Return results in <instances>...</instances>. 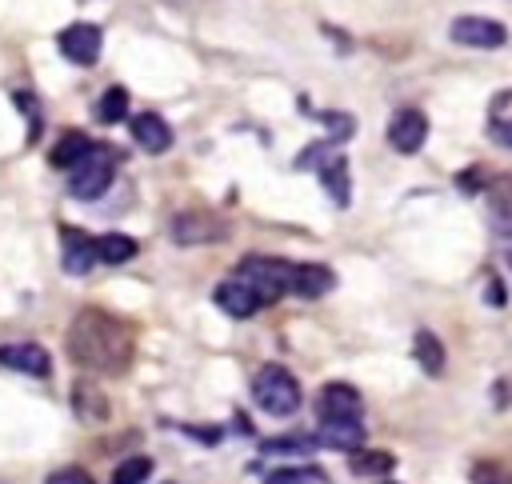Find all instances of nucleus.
Instances as JSON below:
<instances>
[{
	"instance_id": "f257e3e1",
	"label": "nucleus",
	"mask_w": 512,
	"mask_h": 484,
	"mask_svg": "<svg viewBox=\"0 0 512 484\" xmlns=\"http://www.w3.org/2000/svg\"><path fill=\"white\" fill-rule=\"evenodd\" d=\"M64 344H68V356L88 372L120 376L132 364V328L100 308L76 312V320L64 332Z\"/></svg>"
},
{
	"instance_id": "f03ea898",
	"label": "nucleus",
	"mask_w": 512,
	"mask_h": 484,
	"mask_svg": "<svg viewBox=\"0 0 512 484\" xmlns=\"http://www.w3.org/2000/svg\"><path fill=\"white\" fill-rule=\"evenodd\" d=\"M252 400L268 416H292L300 408V380L284 364H264L252 376Z\"/></svg>"
},
{
	"instance_id": "7ed1b4c3",
	"label": "nucleus",
	"mask_w": 512,
	"mask_h": 484,
	"mask_svg": "<svg viewBox=\"0 0 512 484\" xmlns=\"http://www.w3.org/2000/svg\"><path fill=\"white\" fill-rule=\"evenodd\" d=\"M292 268H296V264L276 260V256H244L240 268H236V276H244V280L264 296V304H272V300H280L284 292H292Z\"/></svg>"
},
{
	"instance_id": "20e7f679",
	"label": "nucleus",
	"mask_w": 512,
	"mask_h": 484,
	"mask_svg": "<svg viewBox=\"0 0 512 484\" xmlns=\"http://www.w3.org/2000/svg\"><path fill=\"white\" fill-rule=\"evenodd\" d=\"M112 176H116V156H112L108 148H96V144H92V152L72 168L68 192H72L76 200H96V196L108 192Z\"/></svg>"
},
{
	"instance_id": "39448f33",
	"label": "nucleus",
	"mask_w": 512,
	"mask_h": 484,
	"mask_svg": "<svg viewBox=\"0 0 512 484\" xmlns=\"http://www.w3.org/2000/svg\"><path fill=\"white\" fill-rule=\"evenodd\" d=\"M448 36L456 44H464V48H484V52L508 44V28L500 20H492V16H456Z\"/></svg>"
},
{
	"instance_id": "423d86ee",
	"label": "nucleus",
	"mask_w": 512,
	"mask_h": 484,
	"mask_svg": "<svg viewBox=\"0 0 512 484\" xmlns=\"http://www.w3.org/2000/svg\"><path fill=\"white\" fill-rule=\"evenodd\" d=\"M228 236V224L212 212H180L172 220V240L176 244H212V240H224Z\"/></svg>"
},
{
	"instance_id": "0eeeda50",
	"label": "nucleus",
	"mask_w": 512,
	"mask_h": 484,
	"mask_svg": "<svg viewBox=\"0 0 512 484\" xmlns=\"http://www.w3.org/2000/svg\"><path fill=\"white\" fill-rule=\"evenodd\" d=\"M364 424L356 412H320V440L328 448H340V452H356L364 448Z\"/></svg>"
},
{
	"instance_id": "6e6552de",
	"label": "nucleus",
	"mask_w": 512,
	"mask_h": 484,
	"mask_svg": "<svg viewBox=\"0 0 512 484\" xmlns=\"http://www.w3.org/2000/svg\"><path fill=\"white\" fill-rule=\"evenodd\" d=\"M424 140H428V116H424L420 108H400V112L388 120V144H392L396 152L412 156V152L424 148Z\"/></svg>"
},
{
	"instance_id": "1a4fd4ad",
	"label": "nucleus",
	"mask_w": 512,
	"mask_h": 484,
	"mask_svg": "<svg viewBox=\"0 0 512 484\" xmlns=\"http://www.w3.org/2000/svg\"><path fill=\"white\" fill-rule=\"evenodd\" d=\"M212 300H216V304L224 308V316H232V320H248L256 308H264V296H260L244 276L220 280L216 292H212Z\"/></svg>"
},
{
	"instance_id": "9d476101",
	"label": "nucleus",
	"mask_w": 512,
	"mask_h": 484,
	"mask_svg": "<svg viewBox=\"0 0 512 484\" xmlns=\"http://www.w3.org/2000/svg\"><path fill=\"white\" fill-rule=\"evenodd\" d=\"M100 44H104V36H100V28L88 24V20L68 24V28L60 32V52H64L72 64H80V68H88V64L100 60Z\"/></svg>"
},
{
	"instance_id": "9b49d317",
	"label": "nucleus",
	"mask_w": 512,
	"mask_h": 484,
	"mask_svg": "<svg viewBox=\"0 0 512 484\" xmlns=\"http://www.w3.org/2000/svg\"><path fill=\"white\" fill-rule=\"evenodd\" d=\"M0 364L16 368V372H28V376H48L52 372L48 348H40V344H0Z\"/></svg>"
},
{
	"instance_id": "f8f14e48",
	"label": "nucleus",
	"mask_w": 512,
	"mask_h": 484,
	"mask_svg": "<svg viewBox=\"0 0 512 484\" xmlns=\"http://www.w3.org/2000/svg\"><path fill=\"white\" fill-rule=\"evenodd\" d=\"M132 140L144 148V152H168L172 148V128L164 124V116H156V112H140V116H132Z\"/></svg>"
},
{
	"instance_id": "ddd939ff",
	"label": "nucleus",
	"mask_w": 512,
	"mask_h": 484,
	"mask_svg": "<svg viewBox=\"0 0 512 484\" xmlns=\"http://www.w3.org/2000/svg\"><path fill=\"white\" fill-rule=\"evenodd\" d=\"M60 240H64V256H60V260H64V272L84 276V272L96 264V240L84 236L80 228H64Z\"/></svg>"
},
{
	"instance_id": "4468645a",
	"label": "nucleus",
	"mask_w": 512,
	"mask_h": 484,
	"mask_svg": "<svg viewBox=\"0 0 512 484\" xmlns=\"http://www.w3.org/2000/svg\"><path fill=\"white\" fill-rule=\"evenodd\" d=\"M332 284H336V272L324 268V264H296L292 268V292L304 296V300H316V296L332 292Z\"/></svg>"
},
{
	"instance_id": "2eb2a0df",
	"label": "nucleus",
	"mask_w": 512,
	"mask_h": 484,
	"mask_svg": "<svg viewBox=\"0 0 512 484\" xmlns=\"http://www.w3.org/2000/svg\"><path fill=\"white\" fill-rule=\"evenodd\" d=\"M72 408H76V416L88 420V424L108 420V396H104L92 380H80V384L72 388Z\"/></svg>"
},
{
	"instance_id": "dca6fc26",
	"label": "nucleus",
	"mask_w": 512,
	"mask_h": 484,
	"mask_svg": "<svg viewBox=\"0 0 512 484\" xmlns=\"http://www.w3.org/2000/svg\"><path fill=\"white\" fill-rule=\"evenodd\" d=\"M88 152H92V140H88L84 132H64V136L52 144L48 160H52V168H68V172H72Z\"/></svg>"
},
{
	"instance_id": "f3484780",
	"label": "nucleus",
	"mask_w": 512,
	"mask_h": 484,
	"mask_svg": "<svg viewBox=\"0 0 512 484\" xmlns=\"http://www.w3.org/2000/svg\"><path fill=\"white\" fill-rule=\"evenodd\" d=\"M412 356H416V364H420L428 376H440V372H444V344H440L436 332L420 328V332L412 336Z\"/></svg>"
},
{
	"instance_id": "a211bd4d",
	"label": "nucleus",
	"mask_w": 512,
	"mask_h": 484,
	"mask_svg": "<svg viewBox=\"0 0 512 484\" xmlns=\"http://www.w3.org/2000/svg\"><path fill=\"white\" fill-rule=\"evenodd\" d=\"M136 252H140V244H136L132 236H124V232H104V236H96V260H100V264H128Z\"/></svg>"
},
{
	"instance_id": "6ab92c4d",
	"label": "nucleus",
	"mask_w": 512,
	"mask_h": 484,
	"mask_svg": "<svg viewBox=\"0 0 512 484\" xmlns=\"http://www.w3.org/2000/svg\"><path fill=\"white\" fill-rule=\"evenodd\" d=\"M348 464H352L356 476H384V472H392L396 456L392 452H380V448H356L348 456Z\"/></svg>"
},
{
	"instance_id": "aec40b11",
	"label": "nucleus",
	"mask_w": 512,
	"mask_h": 484,
	"mask_svg": "<svg viewBox=\"0 0 512 484\" xmlns=\"http://www.w3.org/2000/svg\"><path fill=\"white\" fill-rule=\"evenodd\" d=\"M360 408V392L352 384H324L320 392V412H356Z\"/></svg>"
},
{
	"instance_id": "412c9836",
	"label": "nucleus",
	"mask_w": 512,
	"mask_h": 484,
	"mask_svg": "<svg viewBox=\"0 0 512 484\" xmlns=\"http://www.w3.org/2000/svg\"><path fill=\"white\" fill-rule=\"evenodd\" d=\"M320 184L332 192L336 204H348V164H344V156H332L328 164H320Z\"/></svg>"
},
{
	"instance_id": "4be33fe9",
	"label": "nucleus",
	"mask_w": 512,
	"mask_h": 484,
	"mask_svg": "<svg viewBox=\"0 0 512 484\" xmlns=\"http://www.w3.org/2000/svg\"><path fill=\"white\" fill-rule=\"evenodd\" d=\"M96 116H100L104 124L124 120V116H128V88H120V84L104 88V96H100V104H96Z\"/></svg>"
},
{
	"instance_id": "5701e85b",
	"label": "nucleus",
	"mask_w": 512,
	"mask_h": 484,
	"mask_svg": "<svg viewBox=\"0 0 512 484\" xmlns=\"http://www.w3.org/2000/svg\"><path fill=\"white\" fill-rule=\"evenodd\" d=\"M152 476V460L148 456H128L124 464H116L112 484H144Z\"/></svg>"
},
{
	"instance_id": "b1692460",
	"label": "nucleus",
	"mask_w": 512,
	"mask_h": 484,
	"mask_svg": "<svg viewBox=\"0 0 512 484\" xmlns=\"http://www.w3.org/2000/svg\"><path fill=\"white\" fill-rule=\"evenodd\" d=\"M312 480H316L312 468H276V472H268L264 484H312Z\"/></svg>"
},
{
	"instance_id": "393cba45",
	"label": "nucleus",
	"mask_w": 512,
	"mask_h": 484,
	"mask_svg": "<svg viewBox=\"0 0 512 484\" xmlns=\"http://www.w3.org/2000/svg\"><path fill=\"white\" fill-rule=\"evenodd\" d=\"M472 484H512V476L496 464H476L472 468Z\"/></svg>"
},
{
	"instance_id": "a878e982",
	"label": "nucleus",
	"mask_w": 512,
	"mask_h": 484,
	"mask_svg": "<svg viewBox=\"0 0 512 484\" xmlns=\"http://www.w3.org/2000/svg\"><path fill=\"white\" fill-rule=\"evenodd\" d=\"M492 204H496V212L500 216H512V180H496V188H492Z\"/></svg>"
},
{
	"instance_id": "bb28decb",
	"label": "nucleus",
	"mask_w": 512,
	"mask_h": 484,
	"mask_svg": "<svg viewBox=\"0 0 512 484\" xmlns=\"http://www.w3.org/2000/svg\"><path fill=\"white\" fill-rule=\"evenodd\" d=\"M44 484H92V476H88L84 468H60V472H52Z\"/></svg>"
},
{
	"instance_id": "cd10ccee",
	"label": "nucleus",
	"mask_w": 512,
	"mask_h": 484,
	"mask_svg": "<svg viewBox=\"0 0 512 484\" xmlns=\"http://www.w3.org/2000/svg\"><path fill=\"white\" fill-rule=\"evenodd\" d=\"M492 136H496L500 144H508V148H512V124H492Z\"/></svg>"
},
{
	"instance_id": "c85d7f7f",
	"label": "nucleus",
	"mask_w": 512,
	"mask_h": 484,
	"mask_svg": "<svg viewBox=\"0 0 512 484\" xmlns=\"http://www.w3.org/2000/svg\"><path fill=\"white\" fill-rule=\"evenodd\" d=\"M504 236H508V240H512V228H504Z\"/></svg>"
},
{
	"instance_id": "c756f323",
	"label": "nucleus",
	"mask_w": 512,
	"mask_h": 484,
	"mask_svg": "<svg viewBox=\"0 0 512 484\" xmlns=\"http://www.w3.org/2000/svg\"><path fill=\"white\" fill-rule=\"evenodd\" d=\"M504 260H508V268H512V252H508V256H504Z\"/></svg>"
},
{
	"instance_id": "7c9ffc66",
	"label": "nucleus",
	"mask_w": 512,
	"mask_h": 484,
	"mask_svg": "<svg viewBox=\"0 0 512 484\" xmlns=\"http://www.w3.org/2000/svg\"><path fill=\"white\" fill-rule=\"evenodd\" d=\"M380 484H396V480H380Z\"/></svg>"
}]
</instances>
